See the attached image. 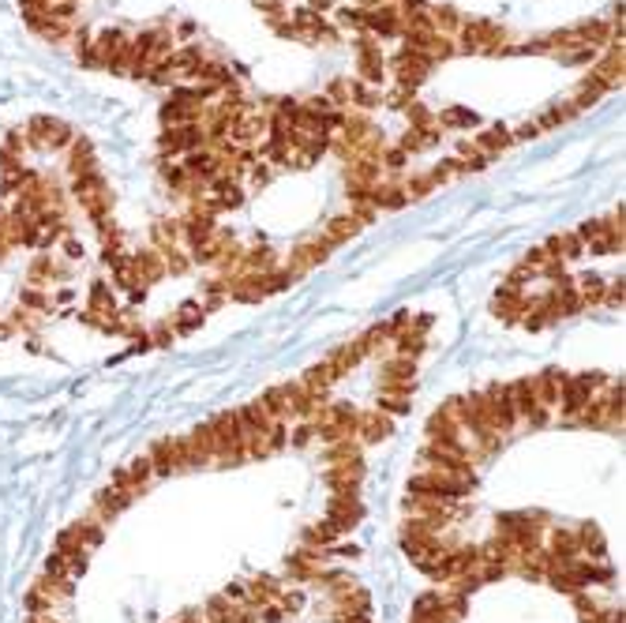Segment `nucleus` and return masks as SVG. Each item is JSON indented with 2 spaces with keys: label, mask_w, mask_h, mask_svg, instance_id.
Segmentation results:
<instances>
[{
  "label": "nucleus",
  "mask_w": 626,
  "mask_h": 623,
  "mask_svg": "<svg viewBox=\"0 0 626 623\" xmlns=\"http://www.w3.org/2000/svg\"><path fill=\"white\" fill-rule=\"evenodd\" d=\"M259 406L266 410L270 420H289V417H293V383L270 387V391L259 398Z\"/></svg>",
  "instance_id": "1a4fd4ad"
},
{
  "label": "nucleus",
  "mask_w": 626,
  "mask_h": 623,
  "mask_svg": "<svg viewBox=\"0 0 626 623\" xmlns=\"http://www.w3.org/2000/svg\"><path fill=\"white\" fill-rule=\"evenodd\" d=\"M244 589H248V604H251V609H263V604H274V601H278V594H281L278 579H270V575L251 579Z\"/></svg>",
  "instance_id": "2eb2a0df"
},
{
  "label": "nucleus",
  "mask_w": 626,
  "mask_h": 623,
  "mask_svg": "<svg viewBox=\"0 0 626 623\" xmlns=\"http://www.w3.org/2000/svg\"><path fill=\"white\" fill-rule=\"evenodd\" d=\"M337 379V372H334V364L330 361H323V364H312L308 372H304V387L308 391H319V395H327V387Z\"/></svg>",
  "instance_id": "b1692460"
},
{
  "label": "nucleus",
  "mask_w": 626,
  "mask_h": 623,
  "mask_svg": "<svg viewBox=\"0 0 626 623\" xmlns=\"http://www.w3.org/2000/svg\"><path fill=\"white\" fill-rule=\"evenodd\" d=\"M327 589H330V597L337 601L342 594H349V589H357V579H353V575H327Z\"/></svg>",
  "instance_id": "2f4dec72"
},
{
  "label": "nucleus",
  "mask_w": 626,
  "mask_h": 623,
  "mask_svg": "<svg viewBox=\"0 0 626 623\" xmlns=\"http://www.w3.org/2000/svg\"><path fill=\"white\" fill-rule=\"evenodd\" d=\"M391 432H394V420L386 417L383 410L357 413V440H361V443H379V440H386Z\"/></svg>",
  "instance_id": "0eeeda50"
},
{
  "label": "nucleus",
  "mask_w": 626,
  "mask_h": 623,
  "mask_svg": "<svg viewBox=\"0 0 626 623\" xmlns=\"http://www.w3.org/2000/svg\"><path fill=\"white\" fill-rule=\"evenodd\" d=\"M394 349H398V357H409V361H413L416 353L424 349V339H420V331H416V334L401 331V334H398V342H394Z\"/></svg>",
  "instance_id": "c756f323"
},
{
  "label": "nucleus",
  "mask_w": 626,
  "mask_h": 623,
  "mask_svg": "<svg viewBox=\"0 0 626 623\" xmlns=\"http://www.w3.org/2000/svg\"><path fill=\"white\" fill-rule=\"evenodd\" d=\"M480 406H484L487 425H492L499 435H503V432H511V428L518 425L514 406H511V398H506V383H492L487 391H480Z\"/></svg>",
  "instance_id": "f03ea898"
},
{
  "label": "nucleus",
  "mask_w": 626,
  "mask_h": 623,
  "mask_svg": "<svg viewBox=\"0 0 626 623\" xmlns=\"http://www.w3.org/2000/svg\"><path fill=\"white\" fill-rule=\"evenodd\" d=\"M585 252V241L578 237V233H559V237H551V244H548V256L551 260H578Z\"/></svg>",
  "instance_id": "6ab92c4d"
},
{
  "label": "nucleus",
  "mask_w": 626,
  "mask_h": 623,
  "mask_svg": "<svg viewBox=\"0 0 626 623\" xmlns=\"http://www.w3.org/2000/svg\"><path fill=\"white\" fill-rule=\"evenodd\" d=\"M405 165V150H391V155H386V170H401Z\"/></svg>",
  "instance_id": "f704fd0d"
},
{
  "label": "nucleus",
  "mask_w": 626,
  "mask_h": 623,
  "mask_svg": "<svg viewBox=\"0 0 626 623\" xmlns=\"http://www.w3.org/2000/svg\"><path fill=\"white\" fill-rule=\"evenodd\" d=\"M548 555L555 563H570V560H578V537H574V530H555L551 533V548H548Z\"/></svg>",
  "instance_id": "f3484780"
},
{
  "label": "nucleus",
  "mask_w": 626,
  "mask_h": 623,
  "mask_svg": "<svg viewBox=\"0 0 626 623\" xmlns=\"http://www.w3.org/2000/svg\"><path fill=\"white\" fill-rule=\"evenodd\" d=\"M364 477V462H342V466H327V484L334 492H357V484Z\"/></svg>",
  "instance_id": "9d476101"
},
{
  "label": "nucleus",
  "mask_w": 626,
  "mask_h": 623,
  "mask_svg": "<svg viewBox=\"0 0 626 623\" xmlns=\"http://www.w3.org/2000/svg\"><path fill=\"white\" fill-rule=\"evenodd\" d=\"M439 121H443V124H477V113H469V109H447L443 116H439Z\"/></svg>",
  "instance_id": "473e14b6"
},
{
  "label": "nucleus",
  "mask_w": 626,
  "mask_h": 623,
  "mask_svg": "<svg viewBox=\"0 0 626 623\" xmlns=\"http://www.w3.org/2000/svg\"><path fill=\"white\" fill-rule=\"evenodd\" d=\"M364 27L368 30H379L383 38H391L401 30V15L394 8H376V12H364Z\"/></svg>",
  "instance_id": "a211bd4d"
},
{
  "label": "nucleus",
  "mask_w": 626,
  "mask_h": 623,
  "mask_svg": "<svg viewBox=\"0 0 626 623\" xmlns=\"http://www.w3.org/2000/svg\"><path fill=\"white\" fill-rule=\"evenodd\" d=\"M202 128L199 124H184V128H169L162 136V150H169V155H177V150H195L202 147Z\"/></svg>",
  "instance_id": "f8f14e48"
},
{
  "label": "nucleus",
  "mask_w": 626,
  "mask_h": 623,
  "mask_svg": "<svg viewBox=\"0 0 626 623\" xmlns=\"http://www.w3.org/2000/svg\"><path fill=\"white\" fill-rule=\"evenodd\" d=\"M462 38H465V49H492V42H499L503 35L492 27V23H469L465 30H462Z\"/></svg>",
  "instance_id": "aec40b11"
},
{
  "label": "nucleus",
  "mask_w": 626,
  "mask_h": 623,
  "mask_svg": "<svg viewBox=\"0 0 626 623\" xmlns=\"http://www.w3.org/2000/svg\"><path fill=\"white\" fill-rule=\"evenodd\" d=\"M499 537L514 545V552H533L540 548V537H544V526L533 518V515H503L499 518Z\"/></svg>",
  "instance_id": "f257e3e1"
},
{
  "label": "nucleus",
  "mask_w": 626,
  "mask_h": 623,
  "mask_svg": "<svg viewBox=\"0 0 626 623\" xmlns=\"http://www.w3.org/2000/svg\"><path fill=\"white\" fill-rule=\"evenodd\" d=\"M361 515H364V507H361V499H357V492H334L330 496V507H327V522L337 530V533H345V530H353L361 522Z\"/></svg>",
  "instance_id": "39448f33"
},
{
  "label": "nucleus",
  "mask_w": 626,
  "mask_h": 623,
  "mask_svg": "<svg viewBox=\"0 0 626 623\" xmlns=\"http://www.w3.org/2000/svg\"><path fill=\"white\" fill-rule=\"evenodd\" d=\"M327 361L334 364V372H337V376H345L349 368H357V364L364 361V353H361V346H357V342H349V346H342V349H334Z\"/></svg>",
  "instance_id": "393cba45"
},
{
  "label": "nucleus",
  "mask_w": 626,
  "mask_h": 623,
  "mask_svg": "<svg viewBox=\"0 0 626 623\" xmlns=\"http://www.w3.org/2000/svg\"><path fill=\"white\" fill-rule=\"evenodd\" d=\"M413 619H416V623H454V616H450V609H447V597L439 594V589H428V594L416 597Z\"/></svg>",
  "instance_id": "423d86ee"
},
{
  "label": "nucleus",
  "mask_w": 626,
  "mask_h": 623,
  "mask_svg": "<svg viewBox=\"0 0 626 623\" xmlns=\"http://www.w3.org/2000/svg\"><path fill=\"white\" fill-rule=\"evenodd\" d=\"M150 466H155L158 477H169V474H180V469H188V447H184V435H169V440H158L150 447Z\"/></svg>",
  "instance_id": "20e7f679"
},
{
  "label": "nucleus",
  "mask_w": 626,
  "mask_h": 623,
  "mask_svg": "<svg viewBox=\"0 0 626 623\" xmlns=\"http://www.w3.org/2000/svg\"><path fill=\"white\" fill-rule=\"evenodd\" d=\"M327 248H334L327 237L323 241H308V244H297L293 248V256H289V263H293V271H308V267H315V263H323L327 260Z\"/></svg>",
  "instance_id": "4468645a"
},
{
  "label": "nucleus",
  "mask_w": 626,
  "mask_h": 623,
  "mask_svg": "<svg viewBox=\"0 0 626 623\" xmlns=\"http://www.w3.org/2000/svg\"><path fill=\"white\" fill-rule=\"evenodd\" d=\"M173 334H177V331H173V327H158V331H155V334H150V339H155V342H158V346H169V342H173Z\"/></svg>",
  "instance_id": "72a5a7b5"
},
{
  "label": "nucleus",
  "mask_w": 626,
  "mask_h": 623,
  "mask_svg": "<svg viewBox=\"0 0 626 623\" xmlns=\"http://www.w3.org/2000/svg\"><path fill=\"white\" fill-rule=\"evenodd\" d=\"M563 372H540V376H533V395H536V402L544 410H551V406H559V391H563Z\"/></svg>",
  "instance_id": "ddd939ff"
},
{
  "label": "nucleus",
  "mask_w": 626,
  "mask_h": 623,
  "mask_svg": "<svg viewBox=\"0 0 626 623\" xmlns=\"http://www.w3.org/2000/svg\"><path fill=\"white\" fill-rule=\"evenodd\" d=\"M337 541V530L330 526V522L323 518V522H315V526H308L304 530V545H319V548H327V545H334Z\"/></svg>",
  "instance_id": "cd10ccee"
},
{
  "label": "nucleus",
  "mask_w": 626,
  "mask_h": 623,
  "mask_svg": "<svg viewBox=\"0 0 626 623\" xmlns=\"http://www.w3.org/2000/svg\"><path fill=\"white\" fill-rule=\"evenodd\" d=\"M521 312H526V293H521V285L506 282L495 293V315L506 319V323H514V319H521Z\"/></svg>",
  "instance_id": "9b49d317"
},
{
  "label": "nucleus",
  "mask_w": 626,
  "mask_h": 623,
  "mask_svg": "<svg viewBox=\"0 0 626 623\" xmlns=\"http://www.w3.org/2000/svg\"><path fill=\"white\" fill-rule=\"evenodd\" d=\"M236 425H241V432H244V440L248 435H259V432H266L274 420L266 417V410L259 406V402H251V406H244V410H236Z\"/></svg>",
  "instance_id": "dca6fc26"
},
{
  "label": "nucleus",
  "mask_w": 626,
  "mask_h": 623,
  "mask_svg": "<svg viewBox=\"0 0 626 623\" xmlns=\"http://www.w3.org/2000/svg\"><path fill=\"white\" fill-rule=\"evenodd\" d=\"M409 391H383V398H379V410L386 413V417H394V413H409Z\"/></svg>",
  "instance_id": "c85d7f7f"
},
{
  "label": "nucleus",
  "mask_w": 626,
  "mask_h": 623,
  "mask_svg": "<svg viewBox=\"0 0 626 623\" xmlns=\"http://www.w3.org/2000/svg\"><path fill=\"white\" fill-rule=\"evenodd\" d=\"M506 398H511V406H514V417H518V420H529L533 428L548 425V410L536 402V395H533V379H514V383H506Z\"/></svg>",
  "instance_id": "7ed1b4c3"
},
{
  "label": "nucleus",
  "mask_w": 626,
  "mask_h": 623,
  "mask_svg": "<svg viewBox=\"0 0 626 623\" xmlns=\"http://www.w3.org/2000/svg\"><path fill=\"white\" fill-rule=\"evenodd\" d=\"M357 53H361V72H364V79H379V76H383L379 45L371 42V38H361V42H357Z\"/></svg>",
  "instance_id": "4be33fe9"
},
{
  "label": "nucleus",
  "mask_w": 626,
  "mask_h": 623,
  "mask_svg": "<svg viewBox=\"0 0 626 623\" xmlns=\"http://www.w3.org/2000/svg\"><path fill=\"white\" fill-rule=\"evenodd\" d=\"M202 312H207V308H202V305H195V300H188V305H180V312H177V334H192L199 323H202Z\"/></svg>",
  "instance_id": "a878e982"
},
{
  "label": "nucleus",
  "mask_w": 626,
  "mask_h": 623,
  "mask_svg": "<svg viewBox=\"0 0 626 623\" xmlns=\"http://www.w3.org/2000/svg\"><path fill=\"white\" fill-rule=\"evenodd\" d=\"M574 537H578V552L582 555H589V560H604V533L597 530V526H589V522H585V526L582 530H574Z\"/></svg>",
  "instance_id": "412c9836"
},
{
  "label": "nucleus",
  "mask_w": 626,
  "mask_h": 623,
  "mask_svg": "<svg viewBox=\"0 0 626 623\" xmlns=\"http://www.w3.org/2000/svg\"><path fill=\"white\" fill-rule=\"evenodd\" d=\"M477 147H484V150H506V147H511V136H506V128H487L484 136L477 140Z\"/></svg>",
  "instance_id": "7c9ffc66"
},
{
  "label": "nucleus",
  "mask_w": 626,
  "mask_h": 623,
  "mask_svg": "<svg viewBox=\"0 0 626 623\" xmlns=\"http://www.w3.org/2000/svg\"><path fill=\"white\" fill-rule=\"evenodd\" d=\"M236 609H241V604H233L226 594H214L207 601V609H202V619H207V623H233Z\"/></svg>",
  "instance_id": "5701e85b"
},
{
  "label": "nucleus",
  "mask_w": 626,
  "mask_h": 623,
  "mask_svg": "<svg viewBox=\"0 0 626 623\" xmlns=\"http://www.w3.org/2000/svg\"><path fill=\"white\" fill-rule=\"evenodd\" d=\"M357 229H361V218H357V214H349V218H334V222L327 226V241H330V244H342V241L353 237Z\"/></svg>",
  "instance_id": "bb28decb"
},
{
  "label": "nucleus",
  "mask_w": 626,
  "mask_h": 623,
  "mask_svg": "<svg viewBox=\"0 0 626 623\" xmlns=\"http://www.w3.org/2000/svg\"><path fill=\"white\" fill-rule=\"evenodd\" d=\"M379 391H409L413 395V361L394 357L391 364H386L379 372Z\"/></svg>",
  "instance_id": "6e6552de"
}]
</instances>
